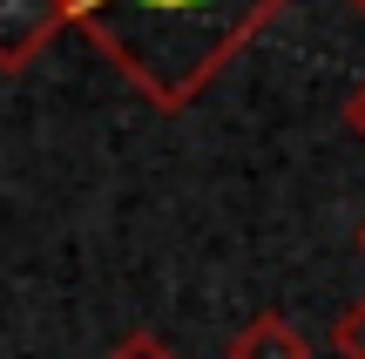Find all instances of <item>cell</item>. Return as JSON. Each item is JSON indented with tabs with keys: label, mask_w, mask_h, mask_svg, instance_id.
Here are the masks:
<instances>
[{
	"label": "cell",
	"mask_w": 365,
	"mask_h": 359,
	"mask_svg": "<svg viewBox=\"0 0 365 359\" xmlns=\"http://www.w3.org/2000/svg\"><path fill=\"white\" fill-rule=\"evenodd\" d=\"M284 0H68V27L156 108H190Z\"/></svg>",
	"instance_id": "obj_1"
},
{
	"label": "cell",
	"mask_w": 365,
	"mask_h": 359,
	"mask_svg": "<svg viewBox=\"0 0 365 359\" xmlns=\"http://www.w3.org/2000/svg\"><path fill=\"white\" fill-rule=\"evenodd\" d=\"M68 27V0H0V75H21Z\"/></svg>",
	"instance_id": "obj_2"
},
{
	"label": "cell",
	"mask_w": 365,
	"mask_h": 359,
	"mask_svg": "<svg viewBox=\"0 0 365 359\" xmlns=\"http://www.w3.org/2000/svg\"><path fill=\"white\" fill-rule=\"evenodd\" d=\"M223 359H312V339H304L284 312H250V319L230 333Z\"/></svg>",
	"instance_id": "obj_3"
},
{
	"label": "cell",
	"mask_w": 365,
	"mask_h": 359,
	"mask_svg": "<svg viewBox=\"0 0 365 359\" xmlns=\"http://www.w3.org/2000/svg\"><path fill=\"white\" fill-rule=\"evenodd\" d=\"M325 339H331V353H339V359H365V298H352V305L331 319Z\"/></svg>",
	"instance_id": "obj_4"
},
{
	"label": "cell",
	"mask_w": 365,
	"mask_h": 359,
	"mask_svg": "<svg viewBox=\"0 0 365 359\" xmlns=\"http://www.w3.org/2000/svg\"><path fill=\"white\" fill-rule=\"evenodd\" d=\"M102 359H182V353L170 346V339H156V333H122Z\"/></svg>",
	"instance_id": "obj_5"
},
{
	"label": "cell",
	"mask_w": 365,
	"mask_h": 359,
	"mask_svg": "<svg viewBox=\"0 0 365 359\" xmlns=\"http://www.w3.org/2000/svg\"><path fill=\"white\" fill-rule=\"evenodd\" d=\"M345 129H352L359 143H365V81H359L352 95H345Z\"/></svg>",
	"instance_id": "obj_6"
},
{
	"label": "cell",
	"mask_w": 365,
	"mask_h": 359,
	"mask_svg": "<svg viewBox=\"0 0 365 359\" xmlns=\"http://www.w3.org/2000/svg\"><path fill=\"white\" fill-rule=\"evenodd\" d=\"M359 258H365V224H359Z\"/></svg>",
	"instance_id": "obj_7"
},
{
	"label": "cell",
	"mask_w": 365,
	"mask_h": 359,
	"mask_svg": "<svg viewBox=\"0 0 365 359\" xmlns=\"http://www.w3.org/2000/svg\"><path fill=\"white\" fill-rule=\"evenodd\" d=\"M352 7H359V14H365V0H352Z\"/></svg>",
	"instance_id": "obj_8"
}]
</instances>
